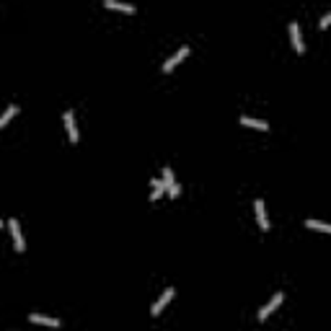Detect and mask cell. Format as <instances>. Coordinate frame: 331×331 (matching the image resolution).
Wrapping results in <instances>:
<instances>
[{"label": "cell", "instance_id": "obj_1", "mask_svg": "<svg viewBox=\"0 0 331 331\" xmlns=\"http://www.w3.org/2000/svg\"><path fill=\"white\" fill-rule=\"evenodd\" d=\"M5 225H8L10 236H13V246H16V251H18V254H24V251H26V241H24V233H21V225H18V220H13V218H10Z\"/></svg>", "mask_w": 331, "mask_h": 331}, {"label": "cell", "instance_id": "obj_2", "mask_svg": "<svg viewBox=\"0 0 331 331\" xmlns=\"http://www.w3.org/2000/svg\"><path fill=\"white\" fill-rule=\"evenodd\" d=\"M174 295H176V290L174 287H166V292L161 295V298H158L155 303H153V308H150V316H161L163 313V308L174 300Z\"/></svg>", "mask_w": 331, "mask_h": 331}, {"label": "cell", "instance_id": "obj_3", "mask_svg": "<svg viewBox=\"0 0 331 331\" xmlns=\"http://www.w3.org/2000/svg\"><path fill=\"white\" fill-rule=\"evenodd\" d=\"M280 303H282V292H275V295H272V300L259 311V321H267V318L277 311V305H280Z\"/></svg>", "mask_w": 331, "mask_h": 331}, {"label": "cell", "instance_id": "obj_4", "mask_svg": "<svg viewBox=\"0 0 331 331\" xmlns=\"http://www.w3.org/2000/svg\"><path fill=\"white\" fill-rule=\"evenodd\" d=\"M62 122L67 127V138H70V142H78V124H75V114L73 111H65L62 114Z\"/></svg>", "mask_w": 331, "mask_h": 331}, {"label": "cell", "instance_id": "obj_5", "mask_svg": "<svg viewBox=\"0 0 331 331\" xmlns=\"http://www.w3.org/2000/svg\"><path fill=\"white\" fill-rule=\"evenodd\" d=\"M254 210H256V220H259V228H261V231H269V218H267V207H264V202H261V199H256L254 202Z\"/></svg>", "mask_w": 331, "mask_h": 331}, {"label": "cell", "instance_id": "obj_6", "mask_svg": "<svg viewBox=\"0 0 331 331\" xmlns=\"http://www.w3.org/2000/svg\"><path fill=\"white\" fill-rule=\"evenodd\" d=\"M184 57H189V47H181L176 54H171L168 60L163 62V73H171V70H174V67H176L181 60H184Z\"/></svg>", "mask_w": 331, "mask_h": 331}, {"label": "cell", "instance_id": "obj_7", "mask_svg": "<svg viewBox=\"0 0 331 331\" xmlns=\"http://www.w3.org/2000/svg\"><path fill=\"white\" fill-rule=\"evenodd\" d=\"M290 42H292V47H295V52H298V54H303V37H300V26L298 24H295V21H292V24H290Z\"/></svg>", "mask_w": 331, "mask_h": 331}, {"label": "cell", "instance_id": "obj_8", "mask_svg": "<svg viewBox=\"0 0 331 331\" xmlns=\"http://www.w3.org/2000/svg\"><path fill=\"white\" fill-rule=\"evenodd\" d=\"M29 321H31V324H39V326H52V329H57V326H60V318L42 316V313H31V316H29Z\"/></svg>", "mask_w": 331, "mask_h": 331}, {"label": "cell", "instance_id": "obj_9", "mask_svg": "<svg viewBox=\"0 0 331 331\" xmlns=\"http://www.w3.org/2000/svg\"><path fill=\"white\" fill-rule=\"evenodd\" d=\"M241 124L243 127H251V130H261V132H269V124L264 119H254V117H241Z\"/></svg>", "mask_w": 331, "mask_h": 331}, {"label": "cell", "instance_id": "obj_10", "mask_svg": "<svg viewBox=\"0 0 331 331\" xmlns=\"http://www.w3.org/2000/svg\"><path fill=\"white\" fill-rule=\"evenodd\" d=\"M104 5L111 10H122V13H135V5L132 3H117V0H104Z\"/></svg>", "mask_w": 331, "mask_h": 331}, {"label": "cell", "instance_id": "obj_11", "mask_svg": "<svg viewBox=\"0 0 331 331\" xmlns=\"http://www.w3.org/2000/svg\"><path fill=\"white\" fill-rule=\"evenodd\" d=\"M150 187H153V191H150V199H153V202H158V199L163 197V191H166V184H163L161 179H153V181H150Z\"/></svg>", "mask_w": 331, "mask_h": 331}, {"label": "cell", "instance_id": "obj_12", "mask_svg": "<svg viewBox=\"0 0 331 331\" xmlns=\"http://www.w3.org/2000/svg\"><path fill=\"white\" fill-rule=\"evenodd\" d=\"M16 114H18V106H8V109H5L3 114H0V130H3V127H5V124H8L10 119H13V117H16Z\"/></svg>", "mask_w": 331, "mask_h": 331}, {"label": "cell", "instance_id": "obj_13", "mask_svg": "<svg viewBox=\"0 0 331 331\" xmlns=\"http://www.w3.org/2000/svg\"><path fill=\"white\" fill-rule=\"evenodd\" d=\"M305 228H311V231H321V233H331V228L321 220H305Z\"/></svg>", "mask_w": 331, "mask_h": 331}, {"label": "cell", "instance_id": "obj_14", "mask_svg": "<svg viewBox=\"0 0 331 331\" xmlns=\"http://www.w3.org/2000/svg\"><path fill=\"white\" fill-rule=\"evenodd\" d=\"M161 181L166 184V191H168V187H171V184H176V181H174V171H171L168 166L163 168V179H161Z\"/></svg>", "mask_w": 331, "mask_h": 331}, {"label": "cell", "instance_id": "obj_15", "mask_svg": "<svg viewBox=\"0 0 331 331\" xmlns=\"http://www.w3.org/2000/svg\"><path fill=\"white\" fill-rule=\"evenodd\" d=\"M179 194H181V187L179 184H171L168 187V197H179Z\"/></svg>", "mask_w": 331, "mask_h": 331}, {"label": "cell", "instance_id": "obj_16", "mask_svg": "<svg viewBox=\"0 0 331 331\" xmlns=\"http://www.w3.org/2000/svg\"><path fill=\"white\" fill-rule=\"evenodd\" d=\"M329 21H331V13H324V16H321V21H318V26L326 29V26H329Z\"/></svg>", "mask_w": 331, "mask_h": 331}, {"label": "cell", "instance_id": "obj_17", "mask_svg": "<svg viewBox=\"0 0 331 331\" xmlns=\"http://www.w3.org/2000/svg\"><path fill=\"white\" fill-rule=\"evenodd\" d=\"M3 225H5V223H3V220H0V228H3Z\"/></svg>", "mask_w": 331, "mask_h": 331}]
</instances>
